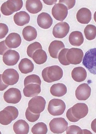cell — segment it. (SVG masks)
Listing matches in <instances>:
<instances>
[{
  "label": "cell",
  "instance_id": "1",
  "mask_svg": "<svg viewBox=\"0 0 96 134\" xmlns=\"http://www.w3.org/2000/svg\"><path fill=\"white\" fill-rule=\"evenodd\" d=\"M63 71L60 67L54 65L45 68L42 72L43 78L47 83H51L58 81L63 76Z\"/></svg>",
  "mask_w": 96,
  "mask_h": 134
},
{
  "label": "cell",
  "instance_id": "2",
  "mask_svg": "<svg viewBox=\"0 0 96 134\" xmlns=\"http://www.w3.org/2000/svg\"><path fill=\"white\" fill-rule=\"evenodd\" d=\"M19 111L16 107L8 106L0 112V123L7 126L18 118Z\"/></svg>",
  "mask_w": 96,
  "mask_h": 134
},
{
  "label": "cell",
  "instance_id": "3",
  "mask_svg": "<svg viewBox=\"0 0 96 134\" xmlns=\"http://www.w3.org/2000/svg\"><path fill=\"white\" fill-rule=\"evenodd\" d=\"M82 64L93 75H96V48L92 49L85 54Z\"/></svg>",
  "mask_w": 96,
  "mask_h": 134
},
{
  "label": "cell",
  "instance_id": "4",
  "mask_svg": "<svg viewBox=\"0 0 96 134\" xmlns=\"http://www.w3.org/2000/svg\"><path fill=\"white\" fill-rule=\"evenodd\" d=\"M66 109L64 102L61 99H53L49 102L47 110L51 115L58 116L62 115Z\"/></svg>",
  "mask_w": 96,
  "mask_h": 134
},
{
  "label": "cell",
  "instance_id": "5",
  "mask_svg": "<svg viewBox=\"0 0 96 134\" xmlns=\"http://www.w3.org/2000/svg\"><path fill=\"white\" fill-rule=\"evenodd\" d=\"M23 5L22 1H8L2 4L1 11L4 15L9 16L20 10Z\"/></svg>",
  "mask_w": 96,
  "mask_h": 134
},
{
  "label": "cell",
  "instance_id": "6",
  "mask_svg": "<svg viewBox=\"0 0 96 134\" xmlns=\"http://www.w3.org/2000/svg\"><path fill=\"white\" fill-rule=\"evenodd\" d=\"M46 101L44 98L40 96L35 97L32 98L28 103V108L33 113L40 114L44 110Z\"/></svg>",
  "mask_w": 96,
  "mask_h": 134
},
{
  "label": "cell",
  "instance_id": "7",
  "mask_svg": "<svg viewBox=\"0 0 96 134\" xmlns=\"http://www.w3.org/2000/svg\"><path fill=\"white\" fill-rule=\"evenodd\" d=\"M49 127L51 131L54 133H62L67 130L68 123L62 118H54L50 122Z\"/></svg>",
  "mask_w": 96,
  "mask_h": 134
},
{
  "label": "cell",
  "instance_id": "8",
  "mask_svg": "<svg viewBox=\"0 0 96 134\" xmlns=\"http://www.w3.org/2000/svg\"><path fill=\"white\" fill-rule=\"evenodd\" d=\"M2 80L5 84L8 85L16 84L19 81V75L18 72L13 68L8 69L1 75Z\"/></svg>",
  "mask_w": 96,
  "mask_h": 134
},
{
  "label": "cell",
  "instance_id": "9",
  "mask_svg": "<svg viewBox=\"0 0 96 134\" xmlns=\"http://www.w3.org/2000/svg\"><path fill=\"white\" fill-rule=\"evenodd\" d=\"M21 98L20 90L16 88L8 89L3 95L4 100L8 103L16 104L20 102Z\"/></svg>",
  "mask_w": 96,
  "mask_h": 134
},
{
  "label": "cell",
  "instance_id": "10",
  "mask_svg": "<svg viewBox=\"0 0 96 134\" xmlns=\"http://www.w3.org/2000/svg\"><path fill=\"white\" fill-rule=\"evenodd\" d=\"M66 56L67 59L70 63L77 65L81 62L84 53L83 51L80 49L73 48L69 49Z\"/></svg>",
  "mask_w": 96,
  "mask_h": 134
},
{
  "label": "cell",
  "instance_id": "11",
  "mask_svg": "<svg viewBox=\"0 0 96 134\" xmlns=\"http://www.w3.org/2000/svg\"><path fill=\"white\" fill-rule=\"evenodd\" d=\"M68 8L64 4H56L52 9V14L54 18L58 21H63L66 18L68 14Z\"/></svg>",
  "mask_w": 96,
  "mask_h": 134
},
{
  "label": "cell",
  "instance_id": "12",
  "mask_svg": "<svg viewBox=\"0 0 96 134\" xmlns=\"http://www.w3.org/2000/svg\"><path fill=\"white\" fill-rule=\"evenodd\" d=\"M20 59V55L19 53L15 50L11 49L7 51L3 57V62L8 66L15 65Z\"/></svg>",
  "mask_w": 96,
  "mask_h": 134
},
{
  "label": "cell",
  "instance_id": "13",
  "mask_svg": "<svg viewBox=\"0 0 96 134\" xmlns=\"http://www.w3.org/2000/svg\"><path fill=\"white\" fill-rule=\"evenodd\" d=\"M69 29V26L67 23L60 22L55 26L53 29V34L56 38H63L67 35Z\"/></svg>",
  "mask_w": 96,
  "mask_h": 134
},
{
  "label": "cell",
  "instance_id": "14",
  "mask_svg": "<svg viewBox=\"0 0 96 134\" xmlns=\"http://www.w3.org/2000/svg\"><path fill=\"white\" fill-rule=\"evenodd\" d=\"M72 113L76 118L80 119L85 117L88 113V108L85 103H78L71 107Z\"/></svg>",
  "mask_w": 96,
  "mask_h": 134
},
{
  "label": "cell",
  "instance_id": "15",
  "mask_svg": "<svg viewBox=\"0 0 96 134\" xmlns=\"http://www.w3.org/2000/svg\"><path fill=\"white\" fill-rule=\"evenodd\" d=\"M91 89L88 84L84 83L80 85L75 91V96L78 100L86 101L90 97Z\"/></svg>",
  "mask_w": 96,
  "mask_h": 134
},
{
  "label": "cell",
  "instance_id": "16",
  "mask_svg": "<svg viewBox=\"0 0 96 134\" xmlns=\"http://www.w3.org/2000/svg\"><path fill=\"white\" fill-rule=\"evenodd\" d=\"M37 20L39 26L44 29L50 28L53 23V19L50 15L46 12H42L39 15Z\"/></svg>",
  "mask_w": 96,
  "mask_h": 134
},
{
  "label": "cell",
  "instance_id": "17",
  "mask_svg": "<svg viewBox=\"0 0 96 134\" xmlns=\"http://www.w3.org/2000/svg\"><path fill=\"white\" fill-rule=\"evenodd\" d=\"M5 42L6 46L9 48H16L21 45V38L18 34L12 33L6 37Z\"/></svg>",
  "mask_w": 96,
  "mask_h": 134
},
{
  "label": "cell",
  "instance_id": "18",
  "mask_svg": "<svg viewBox=\"0 0 96 134\" xmlns=\"http://www.w3.org/2000/svg\"><path fill=\"white\" fill-rule=\"evenodd\" d=\"M41 91V85L34 83L26 85L23 90L25 96L29 98L37 96L40 93Z\"/></svg>",
  "mask_w": 96,
  "mask_h": 134
},
{
  "label": "cell",
  "instance_id": "19",
  "mask_svg": "<svg viewBox=\"0 0 96 134\" xmlns=\"http://www.w3.org/2000/svg\"><path fill=\"white\" fill-rule=\"evenodd\" d=\"M76 18L78 22L81 24H88L92 19L91 12L88 8H82L77 12Z\"/></svg>",
  "mask_w": 96,
  "mask_h": 134
},
{
  "label": "cell",
  "instance_id": "20",
  "mask_svg": "<svg viewBox=\"0 0 96 134\" xmlns=\"http://www.w3.org/2000/svg\"><path fill=\"white\" fill-rule=\"evenodd\" d=\"M64 48L65 46L62 42L57 40L52 41L49 48V52L51 57L53 58H58L59 52Z\"/></svg>",
  "mask_w": 96,
  "mask_h": 134
},
{
  "label": "cell",
  "instance_id": "21",
  "mask_svg": "<svg viewBox=\"0 0 96 134\" xmlns=\"http://www.w3.org/2000/svg\"><path fill=\"white\" fill-rule=\"evenodd\" d=\"M13 130L16 134H27L29 131L28 124L24 120H17L13 125Z\"/></svg>",
  "mask_w": 96,
  "mask_h": 134
},
{
  "label": "cell",
  "instance_id": "22",
  "mask_svg": "<svg viewBox=\"0 0 96 134\" xmlns=\"http://www.w3.org/2000/svg\"><path fill=\"white\" fill-rule=\"evenodd\" d=\"M14 20L16 25L22 26L29 23L30 16L27 12L21 11L16 13L14 16Z\"/></svg>",
  "mask_w": 96,
  "mask_h": 134
},
{
  "label": "cell",
  "instance_id": "23",
  "mask_svg": "<svg viewBox=\"0 0 96 134\" xmlns=\"http://www.w3.org/2000/svg\"><path fill=\"white\" fill-rule=\"evenodd\" d=\"M71 76L74 81L77 82H81L86 79L87 72L83 67H78L73 69L71 72Z\"/></svg>",
  "mask_w": 96,
  "mask_h": 134
},
{
  "label": "cell",
  "instance_id": "24",
  "mask_svg": "<svg viewBox=\"0 0 96 134\" xmlns=\"http://www.w3.org/2000/svg\"><path fill=\"white\" fill-rule=\"evenodd\" d=\"M43 4L40 1H27L26 7L30 13L35 14L40 12L43 8Z\"/></svg>",
  "mask_w": 96,
  "mask_h": 134
},
{
  "label": "cell",
  "instance_id": "25",
  "mask_svg": "<svg viewBox=\"0 0 96 134\" xmlns=\"http://www.w3.org/2000/svg\"><path fill=\"white\" fill-rule=\"evenodd\" d=\"M19 68L21 73L27 74L33 71L34 66L31 60L27 58H24L21 60L19 65Z\"/></svg>",
  "mask_w": 96,
  "mask_h": 134
},
{
  "label": "cell",
  "instance_id": "26",
  "mask_svg": "<svg viewBox=\"0 0 96 134\" xmlns=\"http://www.w3.org/2000/svg\"><path fill=\"white\" fill-rule=\"evenodd\" d=\"M52 96L57 97H62L67 92V88L64 84L61 83L55 84L52 85L50 89Z\"/></svg>",
  "mask_w": 96,
  "mask_h": 134
},
{
  "label": "cell",
  "instance_id": "27",
  "mask_svg": "<svg viewBox=\"0 0 96 134\" xmlns=\"http://www.w3.org/2000/svg\"><path fill=\"white\" fill-rule=\"evenodd\" d=\"M69 38L70 43L74 46H80L84 41L83 35L80 31H75L72 32L70 34Z\"/></svg>",
  "mask_w": 96,
  "mask_h": 134
},
{
  "label": "cell",
  "instance_id": "28",
  "mask_svg": "<svg viewBox=\"0 0 96 134\" xmlns=\"http://www.w3.org/2000/svg\"><path fill=\"white\" fill-rule=\"evenodd\" d=\"M22 35L25 40L30 42L36 39L37 33L35 28L31 26H28L23 29Z\"/></svg>",
  "mask_w": 96,
  "mask_h": 134
},
{
  "label": "cell",
  "instance_id": "29",
  "mask_svg": "<svg viewBox=\"0 0 96 134\" xmlns=\"http://www.w3.org/2000/svg\"><path fill=\"white\" fill-rule=\"evenodd\" d=\"M32 58L37 64L41 65L46 62L47 59V56L44 51L42 49H39L34 53Z\"/></svg>",
  "mask_w": 96,
  "mask_h": 134
},
{
  "label": "cell",
  "instance_id": "30",
  "mask_svg": "<svg viewBox=\"0 0 96 134\" xmlns=\"http://www.w3.org/2000/svg\"><path fill=\"white\" fill-rule=\"evenodd\" d=\"M84 33L87 40H93L96 37V27L93 25H88L84 29Z\"/></svg>",
  "mask_w": 96,
  "mask_h": 134
},
{
  "label": "cell",
  "instance_id": "31",
  "mask_svg": "<svg viewBox=\"0 0 96 134\" xmlns=\"http://www.w3.org/2000/svg\"><path fill=\"white\" fill-rule=\"evenodd\" d=\"M48 129L47 125L44 123L38 122L32 127L31 131L33 134L47 133Z\"/></svg>",
  "mask_w": 96,
  "mask_h": 134
},
{
  "label": "cell",
  "instance_id": "32",
  "mask_svg": "<svg viewBox=\"0 0 96 134\" xmlns=\"http://www.w3.org/2000/svg\"><path fill=\"white\" fill-rule=\"evenodd\" d=\"M31 83H36L41 85V81L40 77L34 74L30 75L26 77L24 81V86Z\"/></svg>",
  "mask_w": 96,
  "mask_h": 134
},
{
  "label": "cell",
  "instance_id": "33",
  "mask_svg": "<svg viewBox=\"0 0 96 134\" xmlns=\"http://www.w3.org/2000/svg\"><path fill=\"white\" fill-rule=\"evenodd\" d=\"M42 49V47L40 43L36 42L30 44L28 47L27 49V55L29 57L32 58V55L37 50Z\"/></svg>",
  "mask_w": 96,
  "mask_h": 134
},
{
  "label": "cell",
  "instance_id": "34",
  "mask_svg": "<svg viewBox=\"0 0 96 134\" xmlns=\"http://www.w3.org/2000/svg\"><path fill=\"white\" fill-rule=\"evenodd\" d=\"M69 49L64 48L61 50L58 55V59L61 64L65 66L69 65L70 63L67 58V54Z\"/></svg>",
  "mask_w": 96,
  "mask_h": 134
},
{
  "label": "cell",
  "instance_id": "35",
  "mask_svg": "<svg viewBox=\"0 0 96 134\" xmlns=\"http://www.w3.org/2000/svg\"><path fill=\"white\" fill-rule=\"evenodd\" d=\"M25 116L26 119L28 121L31 122H34L37 121L40 118V114L33 113L28 107L25 112Z\"/></svg>",
  "mask_w": 96,
  "mask_h": 134
},
{
  "label": "cell",
  "instance_id": "36",
  "mask_svg": "<svg viewBox=\"0 0 96 134\" xmlns=\"http://www.w3.org/2000/svg\"><path fill=\"white\" fill-rule=\"evenodd\" d=\"M67 134H83L84 130L76 125H71L69 126L67 130Z\"/></svg>",
  "mask_w": 96,
  "mask_h": 134
},
{
  "label": "cell",
  "instance_id": "37",
  "mask_svg": "<svg viewBox=\"0 0 96 134\" xmlns=\"http://www.w3.org/2000/svg\"><path fill=\"white\" fill-rule=\"evenodd\" d=\"M1 27V39L5 37L7 35L9 31L7 26L5 24L1 23L0 24Z\"/></svg>",
  "mask_w": 96,
  "mask_h": 134
},
{
  "label": "cell",
  "instance_id": "38",
  "mask_svg": "<svg viewBox=\"0 0 96 134\" xmlns=\"http://www.w3.org/2000/svg\"><path fill=\"white\" fill-rule=\"evenodd\" d=\"M66 116L68 119L70 121L73 122H76L80 120L75 117L72 113L71 108L69 109L67 111Z\"/></svg>",
  "mask_w": 96,
  "mask_h": 134
},
{
  "label": "cell",
  "instance_id": "39",
  "mask_svg": "<svg viewBox=\"0 0 96 134\" xmlns=\"http://www.w3.org/2000/svg\"><path fill=\"white\" fill-rule=\"evenodd\" d=\"M59 3H63L67 7L68 10L70 9L75 5V1H60Z\"/></svg>",
  "mask_w": 96,
  "mask_h": 134
},
{
  "label": "cell",
  "instance_id": "40",
  "mask_svg": "<svg viewBox=\"0 0 96 134\" xmlns=\"http://www.w3.org/2000/svg\"><path fill=\"white\" fill-rule=\"evenodd\" d=\"M5 41H2L1 42V55H3L4 53L7 50L10 49L7 47L5 45Z\"/></svg>",
  "mask_w": 96,
  "mask_h": 134
},
{
  "label": "cell",
  "instance_id": "41",
  "mask_svg": "<svg viewBox=\"0 0 96 134\" xmlns=\"http://www.w3.org/2000/svg\"><path fill=\"white\" fill-rule=\"evenodd\" d=\"M91 127L93 131L96 133V118L92 122Z\"/></svg>",
  "mask_w": 96,
  "mask_h": 134
},
{
  "label": "cell",
  "instance_id": "42",
  "mask_svg": "<svg viewBox=\"0 0 96 134\" xmlns=\"http://www.w3.org/2000/svg\"><path fill=\"white\" fill-rule=\"evenodd\" d=\"M1 91H2L6 89L9 85H6L3 83V81L2 80L1 77Z\"/></svg>",
  "mask_w": 96,
  "mask_h": 134
},
{
  "label": "cell",
  "instance_id": "43",
  "mask_svg": "<svg viewBox=\"0 0 96 134\" xmlns=\"http://www.w3.org/2000/svg\"><path fill=\"white\" fill-rule=\"evenodd\" d=\"M44 3L47 4L48 5H52L53 4L55 3L57 1H43Z\"/></svg>",
  "mask_w": 96,
  "mask_h": 134
},
{
  "label": "cell",
  "instance_id": "44",
  "mask_svg": "<svg viewBox=\"0 0 96 134\" xmlns=\"http://www.w3.org/2000/svg\"><path fill=\"white\" fill-rule=\"evenodd\" d=\"M94 19L96 23V11L95 12L94 15Z\"/></svg>",
  "mask_w": 96,
  "mask_h": 134
}]
</instances>
